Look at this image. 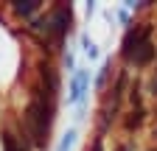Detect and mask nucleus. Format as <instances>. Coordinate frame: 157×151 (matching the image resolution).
Here are the masks:
<instances>
[{
    "mask_svg": "<svg viewBox=\"0 0 157 151\" xmlns=\"http://www.w3.org/2000/svg\"><path fill=\"white\" fill-rule=\"evenodd\" d=\"M51 109H53V106H45V101L36 95V98L31 101L28 112H25V120H28V126H31V131H34V140H36V143H42L45 134H48V126H51Z\"/></svg>",
    "mask_w": 157,
    "mask_h": 151,
    "instance_id": "nucleus-1",
    "label": "nucleus"
},
{
    "mask_svg": "<svg viewBox=\"0 0 157 151\" xmlns=\"http://www.w3.org/2000/svg\"><path fill=\"white\" fill-rule=\"evenodd\" d=\"M149 31H151L149 25H140V28H135V31L126 34V39H124V56H126V59H132L135 50L140 48L143 42H149Z\"/></svg>",
    "mask_w": 157,
    "mask_h": 151,
    "instance_id": "nucleus-2",
    "label": "nucleus"
},
{
    "mask_svg": "<svg viewBox=\"0 0 157 151\" xmlns=\"http://www.w3.org/2000/svg\"><path fill=\"white\" fill-rule=\"evenodd\" d=\"M151 56H154V45H151V42H143L140 48L135 50L132 59H135V64H149V62H151Z\"/></svg>",
    "mask_w": 157,
    "mask_h": 151,
    "instance_id": "nucleus-3",
    "label": "nucleus"
},
{
    "mask_svg": "<svg viewBox=\"0 0 157 151\" xmlns=\"http://www.w3.org/2000/svg\"><path fill=\"white\" fill-rule=\"evenodd\" d=\"M67 20H70V11H67V9H56V17H53V34H56V36L65 34Z\"/></svg>",
    "mask_w": 157,
    "mask_h": 151,
    "instance_id": "nucleus-4",
    "label": "nucleus"
},
{
    "mask_svg": "<svg viewBox=\"0 0 157 151\" xmlns=\"http://www.w3.org/2000/svg\"><path fill=\"white\" fill-rule=\"evenodd\" d=\"M14 9H17V14H31V11H36V3L25 0V3H14Z\"/></svg>",
    "mask_w": 157,
    "mask_h": 151,
    "instance_id": "nucleus-5",
    "label": "nucleus"
},
{
    "mask_svg": "<svg viewBox=\"0 0 157 151\" xmlns=\"http://www.w3.org/2000/svg\"><path fill=\"white\" fill-rule=\"evenodd\" d=\"M82 87H84V76H78V79L73 81V101L82 98Z\"/></svg>",
    "mask_w": 157,
    "mask_h": 151,
    "instance_id": "nucleus-6",
    "label": "nucleus"
},
{
    "mask_svg": "<svg viewBox=\"0 0 157 151\" xmlns=\"http://www.w3.org/2000/svg\"><path fill=\"white\" fill-rule=\"evenodd\" d=\"M3 145H6V151H20V148H17V143H14V137H11V134H6V137H3Z\"/></svg>",
    "mask_w": 157,
    "mask_h": 151,
    "instance_id": "nucleus-7",
    "label": "nucleus"
},
{
    "mask_svg": "<svg viewBox=\"0 0 157 151\" xmlns=\"http://www.w3.org/2000/svg\"><path fill=\"white\" fill-rule=\"evenodd\" d=\"M151 90H154V92H157V76H154V81H151Z\"/></svg>",
    "mask_w": 157,
    "mask_h": 151,
    "instance_id": "nucleus-8",
    "label": "nucleus"
},
{
    "mask_svg": "<svg viewBox=\"0 0 157 151\" xmlns=\"http://www.w3.org/2000/svg\"><path fill=\"white\" fill-rule=\"evenodd\" d=\"M95 151H101V145H95Z\"/></svg>",
    "mask_w": 157,
    "mask_h": 151,
    "instance_id": "nucleus-9",
    "label": "nucleus"
}]
</instances>
